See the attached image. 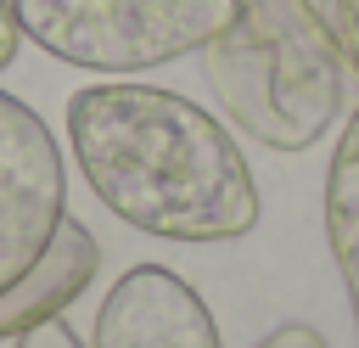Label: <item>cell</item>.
I'll return each instance as SVG.
<instances>
[{
	"label": "cell",
	"instance_id": "8992f818",
	"mask_svg": "<svg viewBox=\"0 0 359 348\" xmlns=\"http://www.w3.org/2000/svg\"><path fill=\"white\" fill-rule=\"evenodd\" d=\"M95 269H101V247H95L90 225L62 219L56 236L45 241V253L0 292V342L6 337L17 342L22 331H39V326L62 320V309L95 281Z\"/></svg>",
	"mask_w": 359,
	"mask_h": 348
},
{
	"label": "cell",
	"instance_id": "7c38bea8",
	"mask_svg": "<svg viewBox=\"0 0 359 348\" xmlns=\"http://www.w3.org/2000/svg\"><path fill=\"white\" fill-rule=\"evenodd\" d=\"M353 326H359V292H353Z\"/></svg>",
	"mask_w": 359,
	"mask_h": 348
},
{
	"label": "cell",
	"instance_id": "5b68a950",
	"mask_svg": "<svg viewBox=\"0 0 359 348\" xmlns=\"http://www.w3.org/2000/svg\"><path fill=\"white\" fill-rule=\"evenodd\" d=\"M90 348H224V342L202 292L185 275L163 264H135L107 286Z\"/></svg>",
	"mask_w": 359,
	"mask_h": 348
},
{
	"label": "cell",
	"instance_id": "30bf717a",
	"mask_svg": "<svg viewBox=\"0 0 359 348\" xmlns=\"http://www.w3.org/2000/svg\"><path fill=\"white\" fill-rule=\"evenodd\" d=\"M331 11H337V28H342V45H348V62L359 73V0H331Z\"/></svg>",
	"mask_w": 359,
	"mask_h": 348
},
{
	"label": "cell",
	"instance_id": "277c9868",
	"mask_svg": "<svg viewBox=\"0 0 359 348\" xmlns=\"http://www.w3.org/2000/svg\"><path fill=\"white\" fill-rule=\"evenodd\" d=\"M67 219V174L45 118L0 90V292Z\"/></svg>",
	"mask_w": 359,
	"mask_h": 348
},
{
	"label": "cell",
	"instance_id": "9c48e42d",
	"mask_svg": "<svg viewBox=\"0 0 359 348\" xmlns=\"http://www.w3.org/2000/svg\"><path fill=\"white\" fill-rule=\"evenodd\" d=\"M17 348H84L62 320H50V326H39V331H22L17 337Z\"/></svg>",
	"mask_w": 359,
	"mask_h": 348
},
{
	"label": "cell",
	"instance_id": "ba28073f",
	"mask_svg": "<svg viewBox=\"0 0 359 348\" xmlns=\"http://www.w3.org/2000/svg\"><path fill=\"white\" fill-rule=\"evenodd\" d=\"M252 348H331V342H325L314 326H275V331L258 337Z\"/></svg>",
	"mask_w": 359,
	"mask_h": 348
},
{
	"label": "cell",
	"instance_id": "8fae6325",
	"mask_svg": "<svg viewBox=\"0 0 359 348\" xmlns=\"http://www.w3.org/2000/svg\"><path fill=\"white\" fill-rule=\"evenodd\" d=\"M17 45H22V28H17V11L11 0H0V73L17 62Z\"/></svg>",
	"mask_w": 359,
	"mask_h": 348
},
{
	"label": "cell",
	"instance_id": "52a82bcc",
	"mask_svg": "<svg viewBox=\"0 0 359 348\" xmlns=\"http://www.w3.org/2000/svg\"><path fill=\"white\" fill-rule=\"evenodd\" d=\"M325 241L342 281L359 292V107H348L331 168H325Z\"/></svg>",
	"mask_w": 359,
	"mask_h": 348
},
{
	"label": "cell",
	"instance_id": "6da1fadb",
	"mask_svg": "<svg viewBox=\"0 0 359 348\" xmlns=\"http://www.w3.org/2000/svg\"><path fill=\"white\" fill-rule=\"evenodd\" d=\"M67 146L84 185L123 225L163 241H241L258 185L224 123L163 84H90L67 101Z\"/></svg>",
	"mask_w": 359,
	"mask_h": 348
},
{
	"label": "cell",
	"instance_id": "3957f363",
	"mask_svg": "<svg viewBox=\"0 0 359 348\" xmlns=\"http://www.w3.org/2000/svg\"><path fill=\"white\" fill-rule=\"evenodd\" d=\"M236 0H11L22 39L84 73H146L202 51Z\"/></svg>",
	"mask_w": 359,
	"mask_h": 348
},
{
	"label": "cell",
	"instance_id": "7a4b0ae2",
	"mask_svg": "<svg viewBox=\"0 0 359 348\" xmlns=\"http://www.w3.org/2000/svg\"><path fill=\"white\" fill-rule=\"evenodd\" d=\"M202 79L224 118L269 152H309L348 118L353 62L331 0H236L202 45Z\"/></svg>",
	"mask_w": 359,
	"mask_h": 348
}]
</instances>
